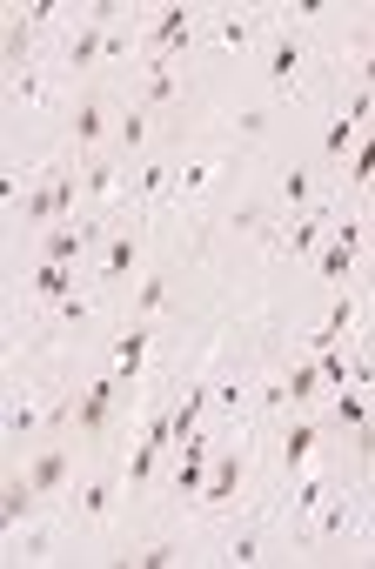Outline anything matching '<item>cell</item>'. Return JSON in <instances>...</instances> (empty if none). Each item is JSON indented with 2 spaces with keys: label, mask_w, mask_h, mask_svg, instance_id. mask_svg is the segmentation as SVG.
<instances>
[{
  "label": "cell",
  "mask_w": 375,
  "mask_h": 569,
  "mask_svg": "<svg viewBox=\"0 0 375 569\" xmlns=\"http://www.w3.org/2000/svg\"><path fill=\"white\" fill-rule=\"evenodd\" d=\"M141 141H148V114L134 108L128 121H121V148H141Z\"/></svg>",
  "instance_id": "25"
},
{
  "label": "cell",
  "mask_w": 375,
  "mask_h": 569,
  "mask_svg": "<svg viewBox=\"0 0 375 569\" xmlns=\"http://www.w3.org/2000/svg\"><path fill=\"white\" fill-rule=\"evenodd\" d=\"M288 201H295V208H309V195H315V175L309 168H295V175H288V188H282Z\"/></svg>",
  "instance_id": "22"
},
{
  "label": "cell",
  "mask_w": 375,
  "mask_h": 569,
  "mask_svg": "<svg viewBox=\"0 0 375 569\" xmlns=\"http://www.w3.org/2000/svg\"><path fill=\"white\" fill-rule=\"evenodd\" d=\"M369 288H375V262H369Z\"/></svg>",
  "instance_id": "33"
},
{
  "label": "cell",
  "mask_w": 375,
  "mask_h": 569,
  "mask_svg": "<svg viewBox=\"0 0 375 569\" xmlns=\"http://www.w3.org/2000/svg\"><path fill=\"white\" fill-rule=\"evenodd\" d=\"M128 268H134V241L121 235V241H114V248H108V255H101V275H108V282H114V275H128Z\"/></svg>",
  "instance_id": "19"
},
{
  "label": "cell",
  "mask_w": 375,
  "mask_h": 569,
  "mask_svg": "<svg viewBox=\"0 0 375 569\" xmlns=\"http://www.w3.org/2000/svg\"><path fill=\"white\" fill-rule=\"evenodd\" d=\"M188 21H195L188 7H168V14L148 27V41H155V47H181V41H188Z\"/></svg>",
  "instance_id": "13"
},
{
  "label": "cell",
  "mask_w": 375,
  "mask_h": 569,
  "mask_svg": "<svg viewBox=\"0 0 375 569\" xmlns=\"http://www.w3.org/2000/svg\"><path fill=\"white\" fill-rule=\"evenodd\" d=\"M315 442H322V429H315V422H295V429L282 436V462L288 469H302V462L315 456Z\"/></svg>",
  "instance_id": "11"
},
{
  "label": "cell",
  "mask_w": 375,
  "mask_h": 569,
  "mask_svg": "<svg viewBox=\"0 0 375 569\" xmlns=\"http://www.w3.org/2000/svg\"><path fill=\"white\" fill-rule=\"evenodd\" d=\"M134 563H148V569H161V563H175V543H148Z\"/></svg>",
  "instance_id": "30"
},
{
  "label": "cell",
  "mask_w": 375,
  "mask_h": 569,
  "mask_svg": "<svg viewBox=\"0 0 375 569\" xmlns=\"http://www.w3.org/2000/svg\"><path fill=\"white\" fill-rule=\"evenodd\" d=\"M161 302H168V275H148V282H141V295H134V308H141V315H155Z\"/></svg>",
  "instance_id": "20"
},
{
  "label": "cell",
  "mask_w": 375,
  "mask_h": 569,
  "mask_svg": "<svg viewBox=\"0 0 375 569\" xmlns=\"http://www.w3.org/2000/svg\"><path fill=\"white\" fill-rule=\"evenodd\" d=\"M168 188H175L168 161H148V168H141V195H168Z\"/></svg>",
  "instance_id": "21"
},
{
  "label": "cell",
  "mask_w": 375,
  "mask_h": 569,
  "mask_svg": "<svg viewBox=\"0 0 375 569\" xmlns=\"http://www.w3.org/2000/svg\"><path fill=\"white\" fill-rule=\"evenodd\" d=\"M67 134H74V148H101V134H108V114H101V101H74V114H67Z\"/></svg>",
  "instance_id": "6"
},
{
  "label": "cell",
  "mask_w": 375,
  "mask_h": 569,
  "mask_svg": "<svg viewBox=\"0 0 375 569\" xmlns=\"http://www.w3.org/2000/svg\"><path fill=\"white\" fill-rule=\"evenodd\" d=\"M355 134H362V121H355V114H349V121H335V128H329V154H342Z\"/></svg>",
  "instance_id": "26"
},
{
  "label": "cell",
  "mask_w": 375,
  "mask_h": 569,
  "mask_svg": "<svg viewBox=\"0 0 375 569\" xmlns=\"http://www.w3.org/2000/svg\"><path fill=\"white\" fill-rule=\"evenodd\" d=\"M108 409H114V375H101V382H88V389H81L74 422H81L88 436H101V429H108Z\"/></svg>",
  "instance_id": "3"
},
{
  "label": "cell",
  "mask_w": 375,
  "mask_h": 569,
  "mask_svg": "<svg viewBox=\"0 0 375 569\" xmlns=\"http://www.w3.org/2000/svg\"><path fill=\"white\" fill-rule=\"evenodd\" d=\"M74 195H81V181L74 175H54V181H41V188H34V195H27V221H61L67 208H74Z\"/></svg>",
  "instance_id": "1"
},
{
  "label": "cell",
  "mask_w": 375,
  "mask_h": 569,
  "mask_svg": "<svg viewBox=\"0 0 375 569\" xmlns=\"http://www.w3.org/2000/svg\"><path fill=\"white\" fill-rule=\"evenodd\" d=\"M101 235V228H47V241H41V262H74V255H81V248H88V241Z\"/></svg>",
  "instance_id": "7"
},
{
  "label": "cell",
  "mask_w": 375,
  "mask_h": 569,
  "mask_svg": "<svg viewBox=\"0 0 375 569\" xmlns=\"http://www.w3.org/2000/svg\"><path fill=\"white\" fill-rule=\"evenodd\" d=\"M34 295H41V302H67V295H74V275H67L61 262H41L34 268Z\"/></svg>",
  "instance_id": "12"
},
{
  "label": "cell",
  "mask_w": 375,
  "mask_h": 569,
  "mask_svg": "<svg viewBox=\"0 0 375 569\" xmlns=\"http://www.w3.org/2000/svg\"><path fill=\"white\" fill-rule=\"evenodd\" d=\"M34 496H41V489H34V476L7 482V489H0V523H7V529H14V523H27V509H34Z\"/></svg>",
  "instance_id": "9"
},
{
  "label": "cell",
  "mask_w": 375,
  "mask_h": 569,
  "mask_svg": "<svg viewBox=\"0 0 375 569\" xmlns=\"http://www.w3.org/2000/svg\"><path fill=\"white\" fill-rule=\"evenodd\" d=\"M221 41H228V47H248L255 34H248V21H221Z\"/></svg>",
  "instance_id": "31"
},
{
  "label": "cell",
  "mask_w": 375,
  "mask_h": 569,
  "mask_svg": "<svg viewBox=\"0 0 375 569\" xmlns=\"http://www.w3.org/2000/svg\"><path fill=\"white\" fill-rule=\"evenodd\" d=\"M349 175H355V181H369V175H375V128L362 134V148H355V168H349Z\"/></svg>",
  "instance_id": "24"
},
{
  "label": "cell",
  "mask_w": 375,
  "mask_h": 569,
  "mask_svg": "<svg viewBox=\"0 0 375 569\" xmlns=\"http://www.w3.org/2000/svg\"><path fill=\"white\" fill-rule=\"evenodd\" d=\"M362 81H369V94H375V47H369V61H362Z\"/></svg>",
  "instance_id": "32"
},
{
  "label": "cell",
  "mask_w": 375,
  "mask_h": 569,
  "mask_svg": "<svg viewBox=\"0 0 375 569\" xmlns=\"http://www.w3.org/2000/svg\"><path fill=\"white\" fill-rule=\"evenodd\" d=\"M315 369H322V382H329V389H349V382H355V369L342 362V349H315Z\"/></svg>",
  "instance_id": "17"
},
{
  "label": "cell",
  "mask_w": 375,
  "mask_h": 569,
  "mask_svg": "<svg viewBox=\"0 0 375 569\" xmlns=\"http://www.w3.org/2000/svg\"><path fill=\"white\" fill-rule=\"evenodd\" d=\"M208 402H215V389H195V395H181V409L168 416V436H175V449H181L188 436H195V422H201V409H208Z\"/></svg>",
  "instance_id": "8"
},
{
  "label": "cell",
  "mask_w": 375,
  "mask_h": 569,
  "mask_svg": "<svg viewBox=\"0 0 375 569\" xmlns=\"http://www.w3.org/2000/svg\"><path fill=\"white\" fill-rule=\"evenodd\" d=\"M81 509L101 516V509H108V482H88V489H81Z\"/></svg>",
  "instance_id": "28"
},
{
  "label": "cell",
  "mask_w": 375,
  "mask_h": 569,
  "mask_svg": "<svg viewBox=\"0 0 375 569\" xmlns=\"http://www.w3.org/2000/svg\"><path fill=\"white\" fill-rule=\"evenodd\" d=\"M355 248H362V221H335L329 248H315V262H322V275H329V282H342V275L355 268Z\"/></svg>",
  "instance_id": "2"
},
{
  "label": "cell",
  "mask_w": 375,
  "mask_h": 569,
  "mask_svg": "<svg viewBox=\"0 0 375 569\" xmlns=\"http://www.w3.org/2000/svg\"><path fill=\"white\" fill-rule=\"evenodd\" d=\"M235 489H242V456L228 449V456H221L215 469H208V482H201V503H208V509H221L228 496H235Z\"/></svg>",
  "instance_id": "5"
},
{
  "label": "cell",
  "mask_w": 375,
  "mask_h": 569,
  "mask_svg": "<svg viewBox=\"0 0 375 569\" xmlns=\"http://www.w3.org/2000/svg\"><path fill=\"white\" fill-rule=\"evenodd\" d=\"M322 228H329V201H309V215L282 235V248L288 255H315V248H322Z\"/></svg>",
  "instance_id": "4"
},
{
  "label": "cell",
  "mask_w": 375,
  "mask_h": 569,
  "mask_svg": "<svg viewBox=\"0 0 375 569\" xmlns=\"http://www.w3.org/2000/svg\"><path fill=\"white\" fill-rule=\"evenodd\" d=\"M161 101H175V74H168V67L148 81V108H161Z\"/></svg>",
  "instance_id": "27"
},
{
  "label": "cell",
  "mask_w": 375,
  "mask_h": 569,
  "mask_svg": "<svg viewBox=\"0 0 375 569\" xmlns=\"http://www.w3.org/2000/svg\"><path fill=\"white\" fill-rule=\"evenodd\" d=\"M141 355H148V329H128L121 335V349H114V375H134L141 369Z\"/></svg>",
  "instance_id": "16"
},
{
  "label": "cell",
  "mask_w": 375,
  "mask_h": 569,
  "mask_svg": "<svg viewBox=\"0 0 375 569\" xmlns=\"http://www.w3.org/2000/svg\"><path fill=\"white\" fill-rule=\"evenodd\" d=\"M114 181H121V175H114V161H94V168H88V181H81V188H88V195H108Z\"/></svg>",
  "instance_id": "23"
},
{
  "label": "cell",
  "mask_w": 375,
  "mask_h": 569,
  "mask_svg": "<svg viewBox=\"0 0 375 569\" xmlns=\"http://www.w3.org/2000/svg\"><path fill=\"white\" fill-rule=\"evenodd\" d=\"M349 322H355V302H335V308H329V322H322L309 342H315V349H335V342L349 335Z\"/></svg>",
  "instance_id": "15"
},
{
  "label": "cell",
  "mask_w": 375,
  "mask_h": 569,
  "mask_svg": "<svg viewBox=\"0 0 375 569\" xmlns=\"http://www.w3.org/2000/svg\"><path fill=\"white\" fill-rule=\"evenodd\" d=\"M295 67H302V47H295V41L268 47V74H275V81H295Z\"/></svg>",
  "instance_id": "18"
},
{
  "label": "cell",
  "mask_w": 375,
  "mask_h": 569,
  "mask_svg": "<svg viewBox=\"0 0 375 569\" xmlns=\"http://www.w3.org/2000/svg\"><path fill=\"white\" fill-rule=\"evenodd\" d=\"M255 556H262L255 536H235V543H228V563H255Z\"/></svg>",
  "instance_id": "29"
},
{
  "label": "cell",
  "mask_w": 375,
  "mask_h": 569,
  "mask_svg": "<svg viewBox=\"0 0 375 569\" xmlns=\"http://www.w3.org/2000/svg\"><path fill=\"white\" fill-rule=\"evenodd\" d=\"M315 389H322V369H315V362H302V369H295V375L282 382V389H275V402L288 409V402H309Z\"/></svg>",
  "instance_id": "14"
},
{
  "label": "cell",
  "mask_w": 375,
  "mask_h": 569,
  "mask_svg": "<svg viewBox=\"0 0 375 569\" xmlns=\"http://www.w3.org/2000/svg\"><path fill=\"white\" fill-rule=\"evenodd\" d=\"M27 476H34V489H41V496H54V489L67 482V449H41Z\"/></svg>",
  "instance_id": "10"
}]
</instances>
